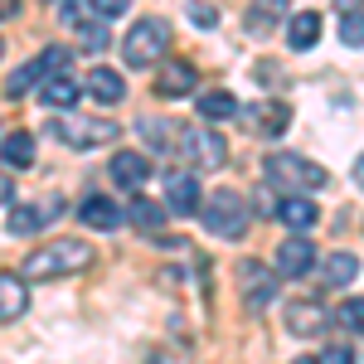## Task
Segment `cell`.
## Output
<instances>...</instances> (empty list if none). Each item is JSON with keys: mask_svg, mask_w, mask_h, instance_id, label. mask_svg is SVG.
Here are the masks:
<instances>
[{"mask_svg": "<svg viewBox=\"0 0 364 364\" xmlns=\"http://www.w3.org/2000/svg\"><path fill=\"white\" fill-rule=\"evenodd\" d=\"M340 326H350V331L364 336V296H350V301L340 306Z\"/></svg>", "mask_w": 364, "mask_h": 364, "instance_id": "f546056e", "label": "cell"}, {"mask_svg": "<svg viewBox=\"0 0 364 364\" xmlns=\"http://www.w3.org/2000/svg\"><path fill=\"white\" fill-rule=\"evenodd\" d=\"M58 209H63L58 199H49L44 209H39V204H15V209H10V219H5V228H10L15 238H29V233H39V228L49 224Z\"/></svg>", "mask_w": 364, "mask_h": 364, "instance_id": "8fae6325", "label": "cell"}, {"mask_svg": "<svg viewBox=\"0 0 364 364\" xmlns=\"http://www.w3.org/2000/svg\"><path fill=\"white\" fill-rule=\"evenodd\" d=\"M107 44H112V39H107V25H78V49H83V54H102V49H107Z\"/></svg>", "mask_w": 364, "mask_h": 364, "instance_id": "4316f807", "label": "cell"}, {"mask_svg": "<svg viewBox=\"0 0 364 364\" xmlns=\"http://www.w3.org/2000/svg\"><path fill=\"white\" fill-rule=\"evenodd\" d=\"M156 92H161V97H190V92H195V63L170 58L166 68L156 73Z\"/></svg>", "mask_w": 364, "mask_h": 364, "instance_id": "4fadbf2b", "label": "cell"}, {"mask_svg": "<svg viewBox=\"0 0 364 364\" xmlns=\"http://www.w3.org/2000/svg\"><path fill=\"white\" fill-rule=\"evenodd\" d=\"M238 287H243V301H248L252 311L277 301V282H272V272H267L262 262H243V267H238Z\"/></svg>", "mask_w": 364, "mask_h": 364, "instance_id": "9c48e42d", "label": "cell"}, {"mask_svg": "<svg viewBox=\"0 0 364 364\" xmlns=\"http://www.w3.org/2000/svg\"><path fill=\"white\" fill-rule=\"evenodd\" d=\"M355 185H360V190H364V156H360V161H355Z\"/></svg>", "mask_w": 364, "mask_h": 364, "instance_id": "74e56055", "label": "cell"}, {"mask_svg": "<svg viewBox=\"0 0 364 364\" xmlns=\"http://www.w3.org/2000/svg\"><path fill=\"white\" fill-rule=\"evenodd\" d=\"M136 127H141V136L151 141V146H170V127L161 122V117H156V122H151V117H141Z\"/></svg>", "mask_w": 364, "mask_h": 364, "instance_id": "1f68e13d", "label": "cell"}, {"mask_svg": "<svg viewBox=\"0 0 364 364\" xmlns=\"http://www.w3.org/2000/svg\"><path fill=\"white\" fill-rule=\"evenodd\" d=\"M180 151L195 161V170H219L228 161V141L219 132H209V127H190L180 136Z\"/></svg>", "mask_w": 364, "mask_h": 364, "instance_id": "8992f818", "label": "cell"}, {"mask_svg": "<svg viewBox=\"0 0 364 364\" xmlns=\"http://www.w3.org/2000/svg\"><path fill=\"white\" fill-rule=\"evenodd\" d=\"M326 321H331V316L316 306V301H291V306H287V331H291V336H321Z\"/></svg>", "mask_w": 364, "mask_h": 364, "instance_id": "d6986e66", "label": "cell"}, {"mask_svg": "<svg viewBox=\"0 0 364 364\" xmlns=\"http://www.w3.org/2000/svg\"><path fill=\"white\" fill-rule=\"evenodd\" d=\"M0 161H5L10 170L34 166V136H29V132H10V136L0 141Z\"/></svg>", "mask_w": 364, "mask_h": 364, "instance_id": "cb8c5ba5", "label": "cell"}, {"mask_svg": "<svg viewBox=\"0 0 364 364\" xmlns=\"http://www.w3.org/2000/svg\"><path fill=\"white\" fill-rule=\"evenodd\" d=\"M291 15V5L287 0H252V10H248V29L252 34H267L272 25H282Z\"/></svg>", "mask_w": 364, "mask_h": 364, "instance_id": "603a6c76", "label": "cell"}, {"mask_svg": "<svg viewBox=\"0 0 364 364\" xmlns=\"http://www.w3.org/2000/svg\"><path fill=\"white\" fill-rule=\"evenodd\" d=\"M78 224L97 228V233H112V228L122 224V209H117L107 195H87L83 204H78Z\"/></svg>", "mask_w": 364, "mask_h": 364, "instance_id": "9a60e30c", "label": "cell"}, {"mask_svg": "<svg viewBox=\"0 0 364 364\" xmlns=\"http://www.w3.org/2000/svg\"><path fill=\"white\" fill-rule=\"evenodd\" d=\"M340 39H345L350 49H364V10H345V20H340Z\"/></svg>", "mask_w": 364, "mask_h": 364, "instance_id": "83f0119b", "label": "cell"}, {"mask_svg": "<svg viewBox=\"0 0 364 364\" xmlns=\"http://www.w3.org/2000/svg\"><path fill=\"white\" fill-rule=\"evenodd\" d=\"M321 15L316 10H296V15H287V44L291 49H316V39H321Z\"/></svg>", "mask_w": 364, "mask_h": 364, "instance_id": "ffe728a7", "label": "cell"}, {"mask_svg": "<svg viewBox=\"0 0 364 364\" xmlns=\"http://www.w3.org/2000/svg\"><path fill=\"white\" fill-rule=\"evenodd\" d=\"M54 136L63 146H78V151H92V146H112L117 141V122L112 117H83V112H68L54 122Z\"/></svg>", "mask_w": 364, "mask_h": 364, "instance_id": "5b68a950", "label": "cell"}, {"mask_svg": "<svg viewBox=\"0 0 364 364\" xmlns=\"http://www.w3.org/2000/svg\"><path fill=\"white\" fill-rule=\"evenodd\" d=\"M166 49H170V25L156 20V15L136 20L132 34L122 39V58H127L132 68H156V58H166Z\"/></svg>", "mask_w": 364, "mask_h": 364, "instance_id": "277c9868", "label": "cell"}, {"mask_svg": "<svg viewBox=\"0 0 364 364\" xmlns=\"http://www.w3.org/2000/svg\"><path fill=\"white\" fill-rule=\"evenodd\" d=\"M248 127L262 136H282L291 127V107L287 102H257V107H248Z\"/></svg>", "mask_w": 364, "mask_h": 364, "instance_id": "2e32d148", "label": "cell"}, {"mask_svg": "<svg viewBox=\"0 0 364 364\" xmlns=\"http://www.w3.org/2000/svg\"><path fill=\"white\" fill-rule=\"evenodd\" d=\"M277 219L291 228V233H311L316 219H321V209H316V199H306V195H287V199H277Z\"/></svg>", "mask_w": 364, "mask_h": 364, "instance_id": "7c38bea8", "label": "cell"}, {"mask_svg": "<svg viewBox=\"0 0 364 364\" xmlns=\"http://www.w3.org/2000/svg\"><path fill=\"white\" fill-rule=\"evenodd\" d=\"M166 204H151V199H132V209H127V219L146 233V238H156V243H170V233H166Z\"/></svg>", "mask_w": 364, "mask_h": 364, "instance_id": "5bb4252c", "label": "cell"}, {"mask_svg": "<svg viewBox=\"0 0 364 364\" xmlns=\"http://www.w3.org/2000/svg\"><path fill=\"white\" fill-rule=\"evenodd\" d=\"M199 219L204 228L214 233V238H243L248 233V199L238 195V190H214V195L199 204Z\"/></svg>", "mask_w": 364, "mask_h": 364, "instance_id": "3957f363", "label": "cell"}, {"mask_svg": "<svg viewBox=\"0 0 364 364\" xmlns=\"http://www.w3.org/2000/svg\"><path fill=\"white\" fill-rule=\"evenodd\" d=\"M29 311V287L15 272H0V321H20Z\"/></svg>", "mask_w": 364, "mask_h": 364, "instance_id": "ac0fdd59", "label": "cell"}, {"mask_svg": "<svg viewBox=\"0 0 364 364\" xmlns=\"http://www.w3.org/2000/svg\"><path fill=\"white\" fill-rule=\"evenodd\" d=\"M340 10H360V0H336Z\"/></svg>", "mask_w": 364, "mask_h": 364, "instance_id": "f35d334b", "label": "cell"}, {"mask_svg": "<svg viewBox=\"0 0 364 364\" xmlns=\"http://www.w3.org/2000/svg\"><path fill=\"white\" fill-rule=\"evenodd\" d=\"M92 10H97L102 20H117V15H127V10H132V0H92Z\"/></svg>", "mask_w": 364, "mask_h": 364, "instance_id": "836d02e7", "label": "cell"}, {"mask_svg": "<svg viewBox=\"0 0 364 364\" xmlns=\"http://www.w3.org/2000/svg\"><path fill=\"white\" fill-rule=\"evenodd\" d=\"M355 277H360V257H355V252H331V257L321 262V282H326V287H350Z\"/></svg>", "mask_w": 364, "mask_h": 364, "instance_id": "7402d4cb", "label": "cell"}, {"mask_svg": "<svg viewBox=\"0 0 364 364\" xmlns=\"http://www.w3.org/2000/svg\"><path fill=\"white\" fill-rule=\"evenodd\" d=\"M262 175L277 190H287V195H306V190H321L326 185V166H316L306 156H291V151H272L262 161Z\"/></svg>", "mask_w": 364, "mask_h": 364, "instance_id": "7a4b0ae2", "label": "cell"}, {"mask_svg": "<svg viewBox=\"0 0 364 364\" xmlns=\"http://www.w3.org/2000/svg\"><path fill=\"white\" fill-rule=\"evenodd\" d=\"M199 204H204L199 175H190V170H175V175H166V209L175 214V219H195Z\"/></svg>", "mask_w": 364, "mask_h": 364, "instance_id": "ba28073f", "label": "cell"}, {"mask_svg": "<svg viewBox=\"0 0 364 364\" xmlns=\"http://www.w3.org/2000/svg\"><path fill=\"white\" fill-rule=\"evenodd\" d=\"M0 54H5V44H0Z\"/></svg>", "mask_w": 364, "mask_h": 364, "instance_id": "ab89813d", "label": "cell"}, {"mask_svg": "<svg viewBox=\"0 0 364 364\" xmlns=\"http://www.w3.org/2000/svg\"><path fill=\"white\" fill-rule=\"evenodd\" d=\"M15 199V185H10V175H0V204H10Z\"/></svg>", "mask_w": 364, "mask_h": 364, "instance_id": "d590c367", "label": "cell"}, {"mask_svg": "<svg viewBox=\"0 0 364 364\" xmlns=\"http://www.w3.org/2000/svg\"><path fill=\"white\" fill-rule=\"evenodd\" d=\"M87 10H92L87 0H63V5H58V20H63L68 29H78V25L87 20Z\"/></svg>", "mask_w": 364, "mask_h": 364, "instance_id": "4dcf8cb0", "label": "cell"}, {"mask_svg": "<svg viewBox=\"0 0 364 364\" xmlns=\"http://www.w3.org/2000/svg\"><path fill=\"white\" fill-rule=\"evenodd\" d=\"M78 92H83L78 87V73H54V78L39 83V102H49V107L63 112V107H78Z\"/></svg>", "mask_w": 364, "mask_h": 364, "instance_id": "e0dca14e", "label": "cell"}, {"mask_svg": "<svg viewBox=\"0 0 364 364\" xmlns=\"http://www.w3.org/2000/svg\"><path fill=\"white\" fill-rule=\"evenodd\" d=\"M238 97L233 92H204L199 97V117H209V122H228V117H238Z\"/></svg>", "mask_w": 364, "mask_h": 364, "instance_id": "d4e9b609", "label": "cell"}, {"mask_svg": "<svg viewBox=\"0 0 364 364\" xmlns=\"http://www.w3.org/2000/svg\"><path fill=\"white\" fill-rule=\"evenodd\" d=\"M87 97H97V102H102V107H117V102H122V97H127V83H122V78H117L112 68H92V73H87Z\"/></svg>", "mask_w": 364, "mask_h": 364, "instance_id": "44dd1931", "label": "cell"}, {"mask_svg": "<svg viewBox=\"0 0 364 364\" xmlns=\"http://www.w3.org/2000/svg\"><path fill=\"white\" fill-rule=\"evenodd\" d=\"M316 364H355V350H350V345H331V350H321Z\"/></svg>", "mask_w": 364, "mask_h": 364, "instance_id": "e575fe53", "label": "cell"}, {"mask_svg": "<svg viewBox=\"0 0 364 364\" xmlns=\"http://www.w3.org/2000/svg\"><path fill=\"white\" fill-rule=\"evenodd\" d=\"M107 175H112L122 190H141V185L151 180V156H141V151H117Z\"/></svg>", "mask_w": 364, "mask_h": 364, "instance_id": "30bf717a", "label": "cell"}, {"mask_svg": "<svg viewBox=\"0 0 364 364\" xmlns=\"http://www.w3.org/2000/svg\"><path fill=\"white\" fill-rule=\"evenodd\" d=\"M190 20H195L199 29H214V25H219V10L204 5V0H190Z\"/></svg>", "mask_w": 364, "mask_h": 364, "instance_id": "d6a6232c", "label": "cell"}, {"mask_svg": "<svg viewBox=\"0 0 364 364\" xmlns=\"http://www.w3.org/2000/svg\"><path fill=\"white\" fill-rule=\"evenodd\" d=\"M68 63H73V49H63V44H54V49H44V54L34 58L39 78H54V73H68Z\"/></svg>", "mask_w": 364, "mask_h": 364, "instance_id": "484cf974", "label": "cell"}, {"mask_svg": "<svg viewBox=\"0 0 364 364\" xmlns=\"http://www.w3.org/2000/svg\"><path fill=\"white\" fill-rule=\"evenodd\" d=\"M15 15V0H0V20H10Z\"/></svg>", "mask_w": 364, "mask_h": 364, "instance_id": "8d00e7d4", "label": "cell"}, {"mask_svg": "<svg viewBox=\"0 0 364 364\" xmlns=\"http://www.w3.org/2000/svg\"><path fill=\"white\" fill-rule=\"evenodd\" d=\"M87 262H92V243H87V238H54V243H44V248H34L25 257V272L39 277V282H49V277L83 272Z\"/></svg>", "mask_w": 364, "mask_h": 364, "instance_id": "6da1fadb", "label": "cell"}, {"mask_svg": "<svg viewBox=\"0 0 364 364\" xmlns=\"http://www.w3.org/2000/svg\"><path fill=\"white\" fill-rule=\"evenodd\" d=\"M34 83H39V68H34V63H25V68H20V73H15V78L5 83V92H10V97H25Z\"/></svg>", "mask_w": 364, "mask_h": 364, "instance_id": "f1b7e54d", "label": "cell"}, {"mask_svg": "<svg viewBox=\"0 0 364 364\" xmlns=\"http://www.w3.org/2000/svg\"><path fill=\"white\" fill-rule=\"evenodd\" d=\"M316 243H311L306 233H287L277 243V272L282 277H311L316 272Z\"/></svg>", "mask_w": 364, "mask_h": 364, "instance_id": "52a82bcc", "label": "cell"}]
</instances>
